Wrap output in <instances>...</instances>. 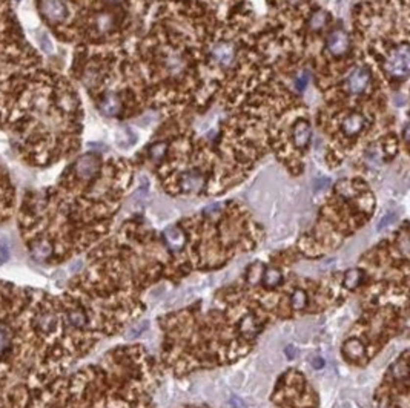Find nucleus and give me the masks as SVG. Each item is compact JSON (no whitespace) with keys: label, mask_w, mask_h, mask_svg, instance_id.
Masks as SVG:
<instances>
[{"label":"nucleus","mask_w":410,"mask_h":408,"mask_svg":"<svg viewBox=\"0 0 410 408\" xmlns=\"http://www.w3.org/2000/svg\"><path fill=\"white\" fill-rule=\"evenodd\" d=\"M204 184V178L203 175L195 172V170H191L181 175V188H183L185 192H198Z\"/></svg>","instance_id":"nucleus-11"},{"label":"nucleus","mask_w":410,"mask_h":408,"mask_svg":"<svg viewBox=\"0 0 410 408\" xmlns=\"http://www.w3.org/2000/svg\"><path fill=\"white\" fill-rule=\"evenodd\" d=\"M311 134H312V131H311V126L307 121L300 120V121L295 123L293 131H292V138H293L295 146L306 147L311 142Z\"/></svg>","instance_id":"nucleus-10"},{"label":"nucleus","mask_w":410,"mask_h":408,"mask_svg":"<svg viewBox=\"0 0 410 408\" xmlns=\"http://www.w3.org/2000/svg\"><path fill=\"white\" fill-rule=\"evenodd\" d=\"M116 140L121 147H129L135 143L137 138H135V134L129 129V127H121L116 135Z\"/></svg>","instance_id":"nucleus-13"},{"label":"nucleus","mask_w":410,"mask_h":408,"mask_svg":"<svg viewBox=\"0 0 410 408\" xmlns=\"http://www.w3.org/2000/svg\"><path fill=\"white\" fill-rule=\"evenodd\" d=\"M42 14L51 22H62L66 19V5L63 0H40Z\"/></svg>","instance_id":"nucleus-4"},{"label":"nucleus","mask_w":410,"mask_h":408,"mask_svg":"<svg viewBox=\"0 0 410 408\" xmlns=\"http://www.w3.org/2000/svg\"><path fill=\"white\" fill-rule=\"evenodd\" d=\"M235 57V49L231 43L227 42H220L212 48V58L215 63H218L221 66H229Z\"/></svg>","instance_id":"nucleus-6"},{"label":"nucleus","mask_w":410,"mask_h":408,"mask_svg":"<svg viewBox=\"0 0 410 408\" xmlns=\"http://www.w3.org/2000/svg\"><path fill=\"white\" fill-rule=\"evenodd\" d=\"M312 365H314L315 368H321V367L324 365V359H321V358H315V359H312Z\"/></svg>","instance_id":"nucleus-30"},{"label":"nucleus","mask_w":410,"mask_h":408,"mask_svg":"<svg viewBox=\"0 0 410 408\" xmlns=\"http://www.w3.org/2000/svg\"><path fill=\"white\" fill-rule=\"evenodd\" d=\"M231 405L232 408H244V404L240 398H237V396H234V398L231 399Z\"/></svg>","instance_id":"nucleus-28"},{"label":"nucleus","mask_w":410,"mask_h":408,"mask_svg":"<svg viewBox=\"0 0 410 408\" xmlns=\"http://www.w3.org/2000/svg\"><path fill=\"white\" fill-rule=\"evenodd\" d=\"M39 42H40V45L43 46L45 51H47V52H52V45H51V42H49L47 37H43V34H42V37H39Z\"/></svg>","instance_id":"nucleus-27"},{"label":"nucleus","mask_w":410,"mask_h":408,"mask_svg":"<svg viewBox=\"0 0 410 408\" xmlns=\"http://www.w3.org/2000/svg\"><path fill=\"white\" fill-rule=\"evenodd\" d=\"M369 83H370V71L364 66L355 68L346 77V89L354 96H358L366 91Z\"/></svg>","instance_id":"nucleus-2"},{"label":"nucleus","mask_w":410,"mask_h":408,"mask_svg":"<svg viewBox=\"0 0 410 408\" xmlns=\"http://www.w3.org/2000/svg\"><path fill=\"white\" fill-rule=\"evenodd\" d=\"M386 72L395 78H406L410 71V51L407 45H400L386 60Z\"/></svg>","instance_id":"nucleus-1"},{"label":"nucleus","mask_w":410,"mask_h":408,"mask_svg":"<svg viewBox=\"0 0 410 408\" xmlns=\"http://www.w3.org/2000/svg\"><path fill=\"white\" fill-rule=\"evenodd\" d=\"M284 353H286V356H288L289 359H293L295 355H297V348H295L293 345H289L286 350H284Z\"/></svg>","instance_id":"nucleus-29"},{"label":"nucleus","mask_w":410,"mask_h":408,"mask_svg":"<svg viewBox=\"0 0 410 408\" xmlns=\"http://www.w3.org/2000/svg\"><path fill=\"white\" fill-rule=\"evenodd\" d=\"M146 327H147V322H137V324L134 325V327L129 330L128 336H129V337H137L140 333H143V332L146 330Z\"/></svg>","instance_id":"nucleus-24"},{"label":"nucleus","mask_w":410,"mask_h":408,"mask_svg":"<svg viewBox=\"0 0 410 408\" xmlns=\"http://www.w3.org/2000/svg\"><path fill=\"white\" fill-rule=\"evenodd\" d=\"M407 364H406V360H398V362L392 367V373H393V376L396 379H401V378H406L407 376Z\"/></svg>","instance_id":"nucleus-21"},{"label":"nucleus","mask_w":410,"mask_h":408,"mask_svg":"<svg viewBox=\"0 0 410 408\" xmlns=\"http://www.w3.org/2000/svg\"><path fill=\"white\" fill-rule=\"evenodd\" d=\"M364 126H366V119H364V115L360 112H354L349 117H346L344 121L341 123V129H343V132L347 135H357L364 129Z\"/></svg>","instance_id":"nucleus-9"},{"label":"nucleus","mask_w":410,"mask_h":408,"mask_svg":"<svg viewBox=\"0 0 410 408\" xmlns=\"http://www.w3.org/2000/svg\"><path fill=\"white\" fill-rule=\"evenodd\" d=\"M98 170H100V160L96 155H91V154L82 157L75 165V172L82 180L94 178L98 173Z\"/></svg>","instance_id":"nucleus-5"},{"label":"nucleus","mask_w":410,"mask_h":408,"mask_svg":"<svg viewBox=\"0 0 410 408\" xmlns=\"http://www.w3.org/2000/svg\"><path fill=\"white\" fill-rule=\"evenodd\" d=\"M329 19V14L326 13V11L320 9V11H316V13L312 14V17L309 19V26L312 31H320L324 25H326V22Z\"/></svg>","instance_id":"nucleus-16"},{"label":"nucleus","mask_w":410,"mask_h":408,"mask_svg":"<svg viewBox=\"0 0 410 408\" xmlns=\"http://www.w3.org/2000/svg\"><path fill=\"white\" fill-rule=\"evenodd\" d=\"M240 332H241L243 335H247V336L255 335V333L258 332L257 324H255L254 318L250 316V314H246V316L241 319V322H240Z\"/></svg>","instance_id":"nucleus-18"},{"label":"nucleus","mask_w":410,"mask_h":408,"mask_svg":"<svg viewBox=\"0 0 410 408\" xmlns=\"http://www.w3.org/2000/svg\"><path fill=\"white\" fill-rule=\"evenodd\" d=\"M166 149H168V144L165 142H157L149 147V155L154 160H162L166 154Z\"/></svg>","instance_id":"nucleus-20"},{"label":"nucleus","mask_w":410,"mask_h":408,"mask_svg":"<svg viewBox=\"0 0 410 408\" xmlns=\"http://www.w3.org/2000/svg\"><path fill=\"white\" fill-rule=\"evenodd\" d=\"M326 45H327V49L330 51V54H334L335 57L344 55L349 51V46H350L349 34L344 29H335L329 34Z\"/></svg>","instance_id":"nucleus-3"},{"label":"nucleus","mask_w":410,"mask_h":408,"mask_svg":"<svg viewBox=\"0 0 410 408\" xmlns=\"http://www.w3.org/2000/svg\"><path fill=\"white\" fill-rule=\"evenodd\" d=\"M68 318H70V322L74 325V327H78V329L83 327L88 321L83 310H71L70 314H68Z\"/></svg>","instance_id":"nucleus-19"},{"label":"nucleus","mask_w":410,"mask_h":408,"mask_svg":"<svg viewBox=\"0 0 410 408\" xmlns=\"http://www.w3.org/2000/svg\"><path fill=\"white\" fill-rule=\"evenodd\" d=\"M343 352L349 359H361L364 356V353H366V348H364L361 341H358L357 337H352V339H349L344 344Z\"/></svg>","instance_id":"nucleus-12"},{"label":"nucleus","mask_w":410,"mask_h":408,"mask_svg":"<svg viewBox=\"0 0 410 408\" xmlns=\"http://www.w3.org/2000/svg\"><path fill=\"white\" fill-rule=\"evenodd\" d=\"M307 81H309V74H307L306 71L301 72L298 77H297V88L298 89H304L306 85H307Z\"/></svg>","instance_id":"nucleus-26"},{"label":"nucleus","mask_w":410,"mask_h":408,"mask_svg":"<svg viewBox=\"0 0 410 408\" xmlns=\"http://www.w3.org/2000/svg\"><path fill=\"white\" fill-rule=\"evenodd\" d=\"M361 278H362L361 270H358V269H352V270H347V272L344 273V279H343V283H344V286H346L347 288L354 290V288H357V287L360 286V283H361Z\"/></svg>","instance_id":"nucleus-15"},{"label":"nucleus","mask_w":410,"mask_h":408,"mask_svg":"<svg viewBox=\"0 0 410 408\" xmlns=\"http://www.w3.org/2000/svg\"><path fill=\"white\" fill-rule=\"evenodd\" d=\"M163 237H165L168 247L170 250H174V252L181 250L186 244V237H185L183 230H181L180 227H177V226H169L163 232Z\"/></svg>","instance_id":"nucleus-7"},{"label":"nucleus","mask_w":410,"mask_h":408,"mask_svg":"<svg viewBox=\"0 0 410 408\" xmlns=\"http://www.w3.org/2000/svg\"><path fill=\"white\" fill-rule=\"evenodd\" d=\"M98 108H100L101 114H105L106 117H116L121 111V100L117 94L108 92V94H105V97L100 100Z\"/></svg>","instance_id":"nucleus-8"},{"label":"nucleus","mask_w":410,"mask_h":408,"mask_svg":"<svg viewBox=\"0 0 410 408\" xmlns=\"http://www.w3.org/2000/svg\"><path fill=\"white\" fill-rule=\"evenodd\" d=\"M261 267V264H254L252 267H250V270H249V283H252V284H257L261 278H263V269H261L260 272H255L258 270Z\"/></svg>","instance_id":"nucleus-23"},{"label":"nucleus","mask_w":410,"mask_h":408,"mask_svg":"<svg viewBox=\"0 0 410 408\" xmlns=\"http://www.w3.org/2000/svg\"><path fill=\"white\" fill-rule=\"evenodd\" d=\"M263 279V283L267 286V287H277L281 284L283 281V276L280 273L278 269H273V267H269V269L265 270V276L261 278Z\"/></svg>","instance_id":"nucleus-14"},{"label":"nucleus","mask_w":410,"mask_h":408,"mask_svg":"<svg viewBox=\"0 0 410 408\" xmlns=\"http://www.w3.org/2000/svg\"><path fill=\"white\" fill-rule=\"evenodd\" d=\"M395 218H396L395 214H387L386 216H383L381 221H380V224H378V230H383L384 227L390 226V224L393 223V221H395Z\"/></svg>","instance_id":"nucleus-25"},{"label":"nucleus","mask_w":410,"mask_h":408,"mask_svg":"<svg viewBox=\"0 0 410 408\" xmlns=\"http://www.w3.org/2000/svg\"><path fill=\"white\" fill-rule=\"evenodd\" d=\"M290 304H292V309L293 310H303L307 304V295L304 293V290H295L293 293H292V298H290Z\"/></svg>","instance_id":"nucleus-17"},{"label":"nucleus","mask_w":410,"mask_h":408,"mask_svg":"<svg viewBox=\"0 0 410 408\" xmlns=\"http://www.w3.org/2000/svg\"><path fill=\"white\" fill-rule=\"evenodd\" d=\"M97 26L100 28V31H109L112 28V17L109 14H100L97 19Z\"/></svg>","instance_id":"nucleus-22"}]
</instances>
